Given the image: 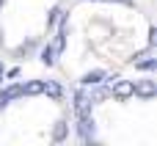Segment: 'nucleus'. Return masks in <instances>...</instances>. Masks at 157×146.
<instances>
[{"label": "nucleus", "instance_id": "nucleus-1", "mask_svg": "<svg viewBox=\"0 0 157 146\" xmlns=\"http://www.w3.org/2000/svg\"><path fill=\"white\" fill-rule=\"evenodd\" d=\"M75 133H77V138H80L83 144H94V141H97V121H94V113H88V116H77V121H75Z\"/></svg>", "mask_w": 157, "mask_h": 146}, {"label": "nucleus", "instance_id": "nucleus-2", "mask_svg": "<svg viewBox=\"0 0 157 146\" xmlns=\"http://www.w3.org/2000/svg\"><path fill=\"white\" fill-rule=\"evenodd\" d=\"M72 105H75V116H88V113H94V99H91V94H88L86 86H80V88L72 94Z\"/></svg>", "mask_w": 157, "mask_h": 146}, {"label": "nucleus", "instance_id": "nucleus-3", "mask_svg": "<svg viewBox=\"0 0 157 146\" xmlns=\"http://www.w3.org/2000/svg\"><path fill=\"white\" fill-rule=\"evenodd\" d=\"M110 86V97L116 99V102H127V99H132V80H124V77H110L108 80Z\"/></svg>", "mask_w": 157, "mask_h": 146}, {"label": "nucleus", "instance_id": "nucleus-4", "mask_svg": "<svg viewBox=\"0 0 157 146\" xmlns=\"http://www.w3.org/2000/svg\"><path fill=\"white\" fill-rule=\"evenodd\" d=\"M132 97H138V99H144V102L155 99V97H157V83L152 80V77L132 80Z\"/></svg>", "mask_w": 157, "mask_h": 146}, {"label": "nucleus", "instance_id": "nucleus-5", "mask_svg": "<svg viewBox=\"0 0 157 146\" xmlns=\"http://www.w3.org/2000/svg\"><path fill=\"white\" fill-rule=\"evenodd\" d=\"M17 99H22V88H19V83H8V86H3V88H0V113H3L11 102H17Z\"/></svg>", "mask_w": 157, "mask_h": 146}, {"label": "nucleus", "instance_id": "nucleus-6", "mask_svg": "<svg viewBox=\"0 0 157 146\" xmlns=\"http://www.w3.org/2000/svg\"><path fill=\"white\" fill-rule=\"evenodd\" d=\"M50 141H52V144H63V141H69V119H58V121L52 124Z\"/></svg>", "mask_w": 157, "mask_h": 146}, {"label": "nucleus", "instance_id": "nucleus-7", "mask_svg": "<svg viewBox=\"0 0 157 146\" xmlns=\"http://www.w3.org/2000/svg\"><path fill=\"white\" fill-rule=\"evenodd\" d=\"M110 80V75L105 72V69H91V72H86L83 77H80V86H97V83H108Z\"/></svg>", "mask_w": 157, "mask_h": 146}, {"label": "nucleus", "instance_id": "nucleus-8", "mask_svg": "<svg viewBox=\"0 0 157 146\" xmlns=\"http://www.w3.org/2000/svg\"><path fill=\"white\" fill-rule=\"evenodd\" d=\"M41 94H47L50 99L61 102V99H63V86H61L58 80H41Z\"/></svg>", "mask_w": 157, "mask_h": 146}, {"label": "nucleus", "instance_id": "nucleus-9", "mask_svg": "<svg viewBox=\"0 0 157 146\" xmlns=\"http://www.w3.org/2000/svg\"><path fill=\"white\" fill-rule=\"evenodd\" d=\"M36 50H39V39H25V41L14 50V55H17V58H33Z\"/></svg>", "mask_w": 157, "mask_h": 146}, {"label": "nucleus", "instance_id": "nucleus-10", "mask_svg": "<svg viewBox=\"0 0 157 146\" xmlns=\"http://www.w3.org/2000/svg\"><path fill=\"white\" fill-rule=\"evenodd\" d=\"M36 55H39V61H41L44 66H55V61H58V52L52 50V44H39Z\"/></svg>", "mask_w": 157, "mask_h": 146}, {"label": "nucleus", "instance_id": "nucleus-11", "mask_svg": "<svg viewBox=\"0 0 157 146\" xmlns=\"http://www.w3.org/2000/svg\"><path fill=\"white\" fill-rule=\"evenodd\" d=\"M19 88H22V97H39L41 94V80H25V83H19Z\"/></svg>", "mask_w": 157, "mask_h": 146}, {"label": "nucleus", "instance_id": "nucleus-12", "mask_svg": "<svg viewBox=\"0 0 157 146\" xmlns=\"http://www.w3.org/2000/svg\"><path fill=\"white\" fill-rule=\"evenodd\" d=\"M135 69H141V72H155L157 69V58L149 52V55H144L141 61H135Z\"/></svg>", "mask_w": 157, "mask_h": 146}, {"label": "nucleus", "instance_id": "nucleus-13", "mask_svg": "<svg viewBox=\"0 0 157 146\" xmlns=\"http://www.w3.org/2000/svg\"><path fill=\"white\" fill-rule=\"evenodd\" d=\"M61 14H63V8H61V6H52V8L47 11V28H50V30H52V28L58 25V19H61Z\"/></svg>", "mask_w": 157, "mask_h": 146}, {"label": "nucleus", "instance_id": "nucleus-14", "mask_svg": "<svg viewBox=\"0 0 157 146\" xmlns=\"http://www.w3.org/2000/svg\"><path fill=\"white\" fill-rule=\"evenodd\" d=\"M155 44H157V28L149 25V50H155Z\"/></svg>", "mask_w": 157, "mask_h": 146}, {"label": "nucleus", "instance_id": "nucleus-15", "mask_svg": "<svg viewBox=\"0 0 157 146\" xmlns=\"http://www.w3.org/2000/svg\"><path fill=\"white\" fill-rule=\"evenodd\" d=\"M3 77H8V80H14V77H19V69L14 66V69H8V72H3Z\"/></svg>", "mask_w": 157, "mask_h": 146}, {"label": "nucleus", "instance_id": "nucleus-16", "mask_svg": "<svg viewBox=\"0 0 157 146\" xmlns=\"http://www.w3.org/2000/svg\"><path fill=\"white\" fill-rule=\"evenodd\" d=\"M97 3H121V6H132V0H97Z\"/></svg>", "mask_w": 157, "mask_h": 146}, {"label": "nucleus", "instance_id": "nucleus-17", "mask_svg": "<svg viewBox=\"0 0 157 146\" xmlns=\"http://www.w3.org/2000/svg\"><path fill=\"white\" fill-rule=\"evenodd\" d=\"M3 72H6V66H3V61H0V83H3Z\"/></svg>", "mask_w": 157, "mask_h": 146}, {"label": "nucleus", "instance_id": "nucleus-18", "mask_svg": "<svg viewBox=\"0 0 157 146\" xmlns=\"http://www.w3.org/2000/svg\"><path fill=\"white\" fill-rule=\"evenodd\" d=\"M3 41H6V36H3V28H0V47H3Z\"/></svg>", "mask_w": 157, "mask_h": 146}, {"label": "nucleus", "instance_id": "nucleus-19", "mask_svg": "<svg viewBox=\"0 0 157 146\" xmlns=\"http://www.w3.org/2000/svg\"><path fill=\"white\" fill-rule=\"evenodd\" d=\"M6 3H8V0H0V11H3V8H6Z\"/></svg>", "mask_w": 157, "mask_h": 146}]
</instances>
